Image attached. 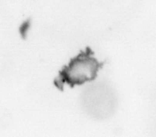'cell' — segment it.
I'll list each match as a JSON object with an SVG mask.
<instances>
[{
    "mask_svg": "<svg viewBox=\"0 0 156 137\" xmlns=\"http://www.w3.org/2000/svg\"><path fill=\"white\" fill-rule=\"evenodd\" d=\"M30 18H29L28 21H25V22L21 25V27H20V32H21V36H22V38L23 39H25L26 31L30 27Z\"/></svg>",
    "mask_w": 156,
    "mask_h": 137,
    "instance_id": "cell-1",
    "label": "cell"
}]
</instances>
